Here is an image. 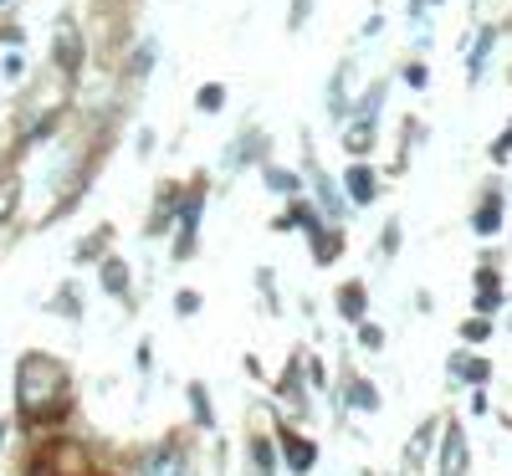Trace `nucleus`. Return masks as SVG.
I'll return each instance as SVG.
<instances>
[{"instance_id": "f257e3e1", "label": "nucleus", "mask_w": 512, "mask_h": 476, "mask_svg": "<svg viewBox=\"0 0 512 476\" xmlns=\"http://www.w3.org/2000/svg\"><path fill=\"white\" fill-rule=\"evenodd\" d=\"M57 400H62V369L31 359V364L21 369V405L41 415V405H57Z\"/></svg>"}, {"instance_id": "f03ea898", "label": "nucleus", "mask_w": 512, "mask_h": 476, "mask_svg": "<svg viewBox=\"0 0 512 476\" xmlns=\"http://www.w3.org/2000/svg\"><path fill=\"white\" fill-rule=\"evenodd\" d=\"M144 476H185V461H180V451H164V456H154V461L144 466Z\"/></svg>"}, {"instance_id": "6e6552de", "label": "nucleus", "mask_w": 512, "mask_h": 476, "mask_svg": "<svg viewBox=\"0 0 512 476\" xmlns=\"http://www.w3.org/2000/svg\"><path fill=\"white\" fill-rule=\"evenodd\" d=\"M6 205H11V185H6V190H0V215H6Z\"/></svg>"}, {"instance_id": "20e7f679", "label": "nucleus", "mask_w": 512, "mask_h": 476, "mask_svg": "<svg viewBox=\"0 0 512 476\" xmlns=\"http://www.w3.org/2000/svg\"><path fill=\"white\" fill-rule=\"evenodd\" d=\"M287 451H292V466H297V471H308V466H313V451H308L303 441H287Z\"/></svg>"}, {"instance_id": "0eeeda50", "label": "nucleus", "mask_w": 512, "mask_h": 476, "mask_svg": "<svg viewBox=\"0 0 512 476\" xmlns=\"http://www.w3.org/2000/svg\"><path fill=\"white\" fill-rule=\"evenodd\" d=\"M308 6H313V0H297V6H292V26H297V21H308Z\"/></svg>"}, {"instance_id": "423d86ee", "label": "nucleus", "mask_w": 512, "mask_h": 476, "mask_svg": "<svg viewBox=\"0 0 512 476\" xmlns=\"http://www.w3.org/2000/svg\"><path fill=\"white\" fill-rule=\"evenodd\" d=\"M200 108H221V88H205L200 93Z\"/></svg>"}, {"instance_id": "7ed1b4c3", "label": "nucleus", "mask_w": 512, "mask_h": 476, "mask_svg": "<svg viewBox=\"0 0 512 476\" xmlns=\"http://www.w3.org/2000/svg\"><path fill=\"white\" fill-rule=\"evenodd\" d=\"M349 190H354V200H369V195H374V180H369V169H354V175H349Z\"/></svg>"}, {"instance_id": "39448f33", "label": "nucleus", "mask_w": 512, "mask_h": 476, "mask_svg": "<svg viewBox=\"0 0 512 476\" xmlns=\"http://www.w3.org/2000/svg\"><path fill=\"white\" fill-rule=\"evenodd\" d=\"M497 221H502V210H497V200H492V210L477 215V231H497Z\"/></svg>"}]
</instances>
